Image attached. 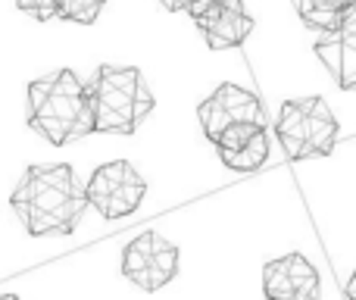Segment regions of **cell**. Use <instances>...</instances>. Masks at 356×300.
<instances>
[{
    "mask_svg": "<svg viewBox=\"0 0 356 300\" xmlns=\"http://www.w3.org/2000/svg\"><path fill=\"white\" fill-rule=\"evenodd\" d=\"M13 213L25 226V232L44 235H72L85 213V188H79L72 166H29L13 188Z\"/></svg>",
    "mask_w": 356,
    "mask_h": 300,
    "instance_id": "1",
    "label": "cell"
},
{
    "mask_svg": "<svg viewBox=\"0 0 356 300\" xmlns=\"http://www.w3.org/2000/svg\"><path fill=\"white\" fill-rule=\"evenodd\" d=\"M29 125L54 148L91 135L94 110L88 85L72 69H60L47 79H35L29 85Z\"/></svg>",
    "mask_w": 356,
    "mask_h": 300,
    "instance_id": "2",
    "label": "cell"
},
{
    "mask_svg": "<svg viewBox=\"0 0 356 300\" xmlns=\"http://www.w3.org/2000/svg\"><path fill=\"white\" fill-rule=\"evenodd\" d=\"M94 110V132L135 135L138 125L154 110V94L138 69L131 66H100L88 85Z\"/></svg>",
    "mask_w": 356,
    "mask_h": 300,
    "instance_id": "3",
    "label": "cell"
},
{
    "mask_svg": "<svg viewBox=\"0 0 356 300\" xmlns=\"http://www.w3.org/2000/svg\"><path fill=\"white\" fill-rule=\"evenodd\" d=\"M147 182L138 175V169L129 159H113L94 169V175L85 184V200L104 219H125L144 200Z\"/></svg>",
    "mask_w": 356,
    "mask_h": 300,
    "instance_id": "4",
    "label": "cell"
},
{
    "mask_svg": "<svg viewBox=\"0 0 356 300\" xmlns=\"http://www.w3.org/2000/svg\"><path fill=\"white\" fill-rule=\"evenodd\" d=\"M200 25L203 38H207L209 50H228L241 47L247 41V35L253 31V19L244 13L241 0H216L207 13L194 19Z\"/></svg>",
    "mask_w": 356,
    "mask_h": 300,
    "instance_id": "5",
    "label": "cell"
},
{
    "mask_svg": "<svg viewBox=\"0 0 356 300\" xmlns=\"http://www.w3.org/2000/svg\"><path fill=\"white\" fill-rule=\"evenodd\" d=\"M291 3L309 29L338 31L344 25L347 13L356 6V0H291Z\"/></svg>",
    "mask_w": 356,
    "mask_h": 300,
    "instance_id": "6",
    "label": "cell"
},
{
    "mask_svg": "<svg viewBox=\"0 0 356 300\" xmlns=\"http://www.w3.org/2000/svg\"><path fill=\"white\" fill-rule=\"evenodd\" d=\"M334 138H338V119L328 110V104L322 97H313L307 116V144L313 150V157H325L334 148Z\"/></svg>",
    "mask_w": 356,
    "mask_h": 300,
    "instance_id": "7",
    "label": "cell"
},
{
    "mask_svg": "<svg viewBox=\"0 0 356 300\" xmlns=\"http://www.w3.org/2000/svg\"><path fill=\"white\" fill-rule=\"evenodd\" d=\"M213 97L228 110L232 123H257V125H263V106H259V100L253 97L247 88H238V85L228 81V85L216 88Z\"/></svg>",
    "mask_w": 356,
    "mask_h": 300,
    "instance_id": "8",
    "label": "cell"
},
{
    "mask_svg": "<svg viewBox=\"0 0 356 300\" xmlns=\"http://www.w3.org/2000/svg\"><path fill=\"white\" fill-rule=\"evenodd\" d=\"M175 272H178V247L156 235L154 238V257H150V269H147V278H144V291H160L163 285L172 282Z\"/></svg>",
    "mask_w": 356,
    "mask_h": 300,
    "instance_id": "9",
    "label": "cell"
},
{
    "mask_svg": "<svg viewBox=\"0 0 356 300\" xmlns=\"http://www.w3.org/2000/svg\"><path fill=\"white\" fill-rule=\"evenodd\" d=\"M154 238L156 232H144L125 247V257H122V276L129 282H135L138 288H144V278H147L150 269V257H154Z\"/></svg>",
    "mask_w": 356,
    "mask_h": 300,
    "instance_id": "10",
    "label": "cell"
},
{
    "mask_svg": "<svg viewBox=\"0 0 356 300\" xmlns=\"http://www.w3.org/2000/svg\"><path fill=\"white\" fill-rule=\"evenodd\" d=\"M219 157H222V163L234 172L259 169V166L266 163V157H269V138H266V129H259L241 150H219Z\"/></svg>",
    "mask_w": 356,
    "mask_h": 300,
    "instance_id": "11",
    "label": "cell"
},
{
    "mask_svg": "<svg viewBox=\"0 0 356 300\" xmlns=\"http://www.w3.org/2000/svg\"><path fill=\"white\" fill-rule=\"evenodd\" d=\"M288 276L294 285V300H319V272L300 257V253H288Z\"/></svg>",
    "mask_w": 356,
    "mask_h": 300,
    "instance_id": "12",
    "label": "cell"
},
{
    "mask_svg": "<svg viewBox=\"0 0 356 300\" xmlns=\"http://www.w3.org/2000/svg\"><path fill=\"white\" fill-rule=\"evenodd\" d=\"M309 106H313V97L294 100V104H284L282 106V113H278V125H275L282 141H300V138H307Z\"/></svg>",
    "mask_w": 356,
    "mask_h": 300,
    "instance_id": "13",
    "label": "cell"
},
{
    "mask_svg": "<svg viewBox=\"0 0 356 300\" xmlns=\"http://www.w3.org/2000/svg\"><path fill=\"white\" fill-rule=\"evenodd\" d=\"M263 291L269 300H294V285L288 276V260H272L263 269Z\"/></svg>",
    "mask_w": 356,
    "mask_h": 300,
    "instance_id": "14",
    "label": "cell"
},
{
    "mask_svg": "<svg viewBox=\"0 0 356 300\" xmlns=\"http://www.w3.org/2000/svg\"><path fill=\"white\" fill-rule=\"evenodd\" d=\"M104 6H106V0H56V16L66 19V22L91 25V22H97Z\"/></svg>",
    "mask_w": 356,
    "mask_h": 300,
    "instance_id": "15",
    "label": "cell"
},
{
    "mask_svg": "<svg viewBox=\"0 0 356 300\" xmlns=\"http://www.w3.org/2000/svg\"><path fill=\"white\" fill-rule=\"evenodd\" d=\"M197 116H200L203 135H207L213 144H216V138H219L222 132H225L228 125H232V116H228V110H225V106H222L216 97L203 100V104H200V110H197Z\"/></svg>",
    "mask_w": 356,
    "mask_h": 300,
    "instance_id": "16",
    "label": "cell"
},
{
    "mask_svg": "<svg viewBox=\"0 0 356 300\" xmlns=\"http://www.w3.org/2000/svg\"><path fill=\"white\" fill-rule=\"evenodd\" d=\"M259 129H263V125H257V123H232L216 138V150H241Z\"/></svg>",
    "mask_w": 356,
    "mask_h": 300,
    "instance_id": "17",
    "label": "cell"
},
{
    "mask_svg": "<svg viewBox=\"0 0 356 300\" xmlns=\"http://www.w3.org/2000/svg\"><path fill=\"white\" fill-rule=\"evenodd\" d=\"M16 6L22 13H29L38 22H50L56 19V0H16Z\"/></svg>",
    "mask_w": 356,
    "mask_h": 300,
    "instance_id": "18",
    "label": "cell"
},
{
    "mask_svg": "<svg viewBox=\"0 0 356 300\" xmlns=\"http://www.w3.org/2000/svg\"><path fill=\"white\" fill-rule=\"evenodd\" d=\"M213 3H216V0H184V10H188L191 16L197 19V16H200V13H207Z\"/></svg>",
    "mask_w": 356,
    "mask_h": 300,
    "instance_id": "19",
    "label": "cell"
},
{
    "mask_svg": "<svg viewBox=\"0 0 356 300\" xmlns=\"http://www.w3.org/2000/svg\"><path fill=\"white\" fill-rule=\"evenodd\" d=\"M163 6H166L169 13H178V10H184V0H160Z\"/></svg>",
    "mask_w": 356,
    "mask_h": 300,
    "instance_id": "20",
    "label": "cell"
},
{
    "mask_svg": "<svg viewBox=\"0 0 356 300\" xmlns=\"http://www.w3.org/2000/svg\"><path fill=\"white\" fill-rule=\"evenodd\" d=\"M347 294H350V300H356V272H353L350 285H347Z\"/></svg>",
    "mask_w": 356,
    "mask_h": 300,
    "instance_id": "21",
    "label": "cell"
},
{
    "mask_svg": "<svg viewBox=\"0 0 356 300\" xmlns=\"http://www.w3.org/2000/svg\"><path fill=\"white\" fill-rule=\"evenodd\" d=\"M0 300H19V297H13V294H0Z\"/></svg>",
    "mask_w": 356,
    "mask_h": 300,
    "instance_id": "22",
    "label": "cell"
}]
</instances>
